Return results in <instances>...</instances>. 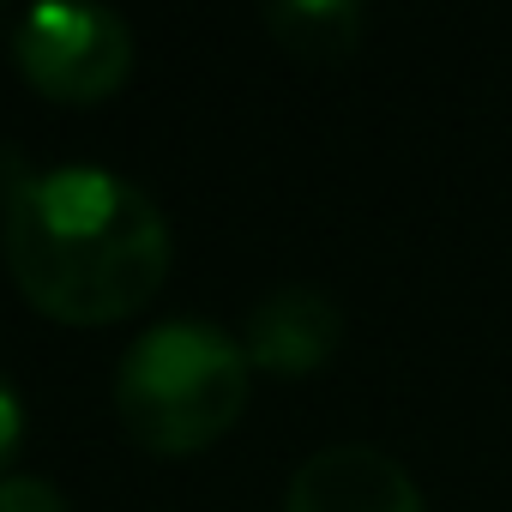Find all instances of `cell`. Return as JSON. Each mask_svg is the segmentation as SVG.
Instances as JSON below:
<instances>
[{"mask_svg":"<svg viewBox=\"0 0 512 512\" xmlns=\"http://www.w3.org/2000/svg\"><path fill=\"white\" fill-rule=\"evenodd\" d=\"M0 241L19 296L61 326H115L139 314L175 260L157 199L97 163L13 181Z\"/></svg>","mask_w":512,"mask_h":512,"instance_id":"1","label":"cell"},{"mask_svg":"<svg viewBox=\"0 0 512 512\" xmlns=\"http://www.w3.org/2000/svg\"><path fill=\"white\" fill-rule=\"evenodd\" d=\"M247 380L253 362L223 326L163 320L115 362V416L145 452L193 458L241 422Z\"/></svg>","mask_w":512,"mask_h":512,"instance_id":"2","label":"cell"},{"mask_svg":"<svg viewBox=\"0 0 512 512\" xmlns=\"http://www.w3.org/2000/svg\"><path fill=\"white\" fill-rule=\"evenodd\" d=\"M13 61L49 103H103L133 73V25L109 7H31L13 25Z\"/></svg>","mask_w":512,"mask_h":512,"instance_id":"3","label":"cell"},{"mask_svg":"<svg viewBox=\"0 0 512 512\" xmlns=\"http://www.w3.org/2000/svg\"><path fill=\"white\" fill-rule=\"evenodd\" d=\"M284 512H428V506L398 458L344 440L296 464Z\"/></svg>","mask_w":512,"mask_h":512,"instance_id":"4","label":"cell"},{"mask_svg":"<svg viewBox=\"0 0 512 512\" xmlns=\"http://www.w3.org/2000/svg\"><path fill=\"white\" fill-rule=\"evenodd\" d=\"M338 338H344L338 302L326 290H314V284H284L247 314L241 350L266 374H314L320 362H332Z\"/></svg>","mask_w":512,"mask_h":512,"instance_id":"5","label":"cell"},{"mask_svg":"<svg viewBox=\"0 0 512 512\" xmlns=\"http://www.w3.org/2000/svg\"><path fill=\"white\" fill-rule=\"evenodd\" d=\"M362 25L368 19H362V7H350V0H290V7L266 13V31L296 61H344L356 49Z\"/></svg>","mask_w":512,"mask_h":512,"instance_id":"6","label":"cell"},{"mask_svg":"<svg viewBox=\"0 0 512 512\" xmlns=\"http://www.w3.org/2000/svg\"><path fill=\"white\" fill-rule=\"evenodd\" d=\"M0 512H73L49 476H0Z\"/></svg>","mask_w":512,"mask_h":512,"instance_id":"7","label":"cell"},{"mask_svg":"<svg viewBox=\"0 0 512 512\" xmlns=\"http://www.w3.org/2000/svg\"><path fill=\"white\" fill-rule=\"evenodd\" d=\"M19 440H25V404H19L13 380L0 374V464H7V458L19 452Z\"/></svg>","mask_w":512,"mask_h":512,"instance_id":"8","label":"cell"}]
</instances>
